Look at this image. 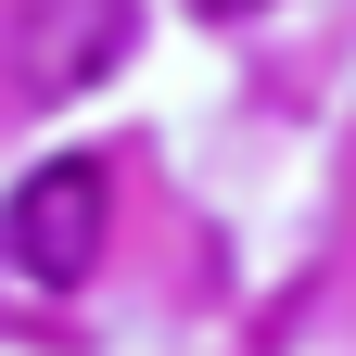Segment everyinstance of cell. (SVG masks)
Instances as JSON below:
<instances>
[{
    "label": "cell",
    "instance_id": "1",
    "mask_svg": "<svg viewBox=\"0 0 356 356\" xmlns=\"http://www.w3.org/2000/svg\"><path fill=\"white\" fill-rule=\"evenodd\" d=\"M102 229H115V178L89 153H51L13 178V204H0V254H13L26 293H76L89 267H102Z\"/></svg>",
    "mask_w": 356,
    "mask_h": 356
},
{
    "label": "cell",
    "instance_id": "2",
    "mask_svg": "<svg viewBox=\"0 0 356 356\" xmlns=\"http://www.w3.org/2000/svg\"><path fill=\"white\" fill-rule=\"evenodd\" d=\"M127 64V0H26L13 13V89L26 102H76Z\"/></svg>",
    "mask_w": 356,
    "mask_h": 356
},
{
    "label": "cell",
    "instance_id": "3",
    "mask_svg": "<svg viewBox=\"0 0 356 356\" xmlns=\"http://www.w3.org/2000/svg\"><path fill=\"white\" fill-rule=\"evenodd\" d=\"M191 13H267V0H191Z\"/></svg>",
    "mask_w": 356,
    "mask_h": 356
}]
</instances>
